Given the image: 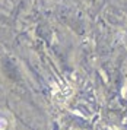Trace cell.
<instances>
[{
  "mask_svg": "<svg viewBox=\"0 0 127 130\" xmlns=\"http://www.w3.org/2000/svg\"><path fill=\"white\" fill-rule=\"evenodd\" d=\"M7 127H9V121H7V118L0 116V130H7Z\"/></svg>",
  "mask_w": 127,
  "mask_h": 130,
  "instance_id": "obj_1",
  "label": "cell"
}]
</instances>
